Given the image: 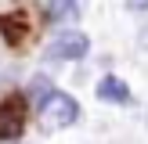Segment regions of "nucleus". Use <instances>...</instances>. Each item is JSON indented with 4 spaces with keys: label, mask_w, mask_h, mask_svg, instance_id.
<instances>
[{
    "label": "nucleus",
    "mask_w": 148,
    "mask_h": 144,
    "mask_svg": "<svg viewBox=\"0 0 148 144\" xmlns=\"http://www.w3.org/2000/svg\"><path fill=\"white\" fill-rule=\"evenodd\" d=\"M33 36H36V18H33V11L29 7H7V11H0V40H4V47L7 50H25L29 43H33Z\"/></svg>",
    "instance_id": "2"
},
{
    "label": "nucleus",
    "mask_w": 148,
    "mask_h": 144,
    "mask_svg": "<svg viewBox=\"0 0 148 144\" xmlns=\"http://www.w3.org/2000/svg\"><path fill=\"white\" fill-rule=\"evenodd\" d=\"M47 18L51 22H76L79 0H47Z\"/></svg>",
    "instance_id": "6"
},
{
    "label": "nucleus",
    "mask_w": 148,
    "mask_h": 144,
    "mask_svg": "<svg viewBox=\"0 0 148 144\" xmlns=\"http://www.w3.org/2000/svg\"><path fill=\"white\" fill-rule=\"evenodd\" d=\"M98 97L112 101V105H134V94H130V86L119 76H101L98 79Z\"/></svg>",
    "instance_id": "5"
},
{
    "label": "nucleus",
    "mask_w": 148,
    "mask_h": 144,
    "mask_svg": "<svg viewBox=\"0 0 148 144\" xmlns=\"http://www.w3.org/2000/svg\"><path fill=\"white\" fill-rule=\"evenodd\" d=\"M29 94L25 90H4L0 94V141L14 144L29 126Z\"/></svg>",
    "instance_id": "1"
},
{
    "label": "nucleus",
    "mask_w": 148,
    "mask_h": 144,
    "mask_svg": "<svg viewBox=\"0 0 148 144\" xmlns=\"http://www.w3.org/2000/svg\"><path fill=\"white\" fill-rule=\"evenodd\" d=\"M87 50H90V40L83 33H76V29H69V33L54 36V43L47 47V58L51 61H79Z\"/></svg>",
    "instance_id": "4"
},
{
    "label": "nucleus",
    "mask_w": 148,
    "mask_h": 144,
    "mask_svg": "<svg viewBox=\"0 0 148 144\" xmlns=\"http://www.w3.org/2000/svg\"><path fill=\"white\" fill-rule=\"evenodd\" d=\"M76 119H79V105H76V97L65 94V90H54V94L40 105V126L47 130V133H51V130L72 126Z\"/></svg>",
    "instance_id": "3"
},
{
    "label": "nucleus",
    "mask_w": 148,
    "mask_h": 144,
    "mask_svg": "<svg viewBox=\"0 0 148 144\" xmlns=\"http://www.w3.org/2000/svg\"><path fill=\"white\" fill-rule=\"evenodd\" d=\"M127 11H148V0H127Z\"/></svg>",
    "instance_id": "7"
},
{
    "label": "nucleus",
    "mask_w": 148,
    "mask_h": 144,
    "mask_svg": "<svg viewBox=\"0 0 148 144\" xmlns=\"http://www.w3.org/2000/svg\"><path fill=\"white\" fill-rule=\"evenodd\" d=\"M141 47H148V29H145V33H141Z\"/></svg>",
    "instance_id": "8"
}]
</instances>
